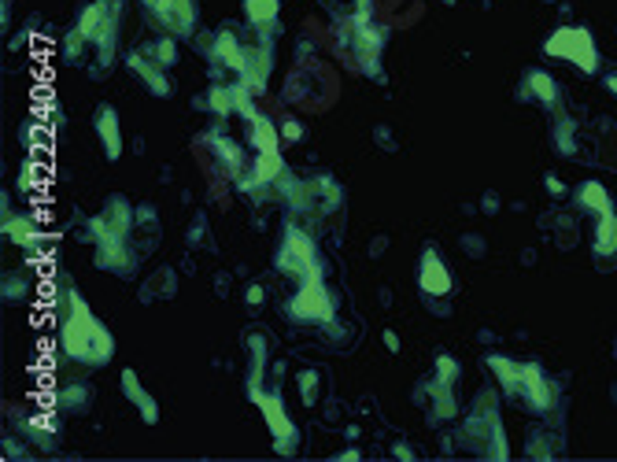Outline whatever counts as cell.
Here are the masks:
<instances>
[{"label": "cell", "instance_id": "cell-1", "mask_svg": "<svg viewBox=\"0 0 617 462\" xmlns=\"http://www.w3.org/2000/svg\"><path fill=\"white\" fill-rule=\"evenodd\" d=\"M63 348H67V355L86 359V362H104L111 355L107 329L89 315L78 296H74V315L67 318V329H63Z\"/></svg>", "mask_w": 617, "mask_h": 462}, {"label": "cell", "instance_id": "cell-2", "mask_svg": "<svg viewBox=\"0 0 617 462\" xmlns=\"http://www.w3.org/2000/svg\"><path fill=\"white\" fill-rule=\"evenodd\" d=\"M547 52L551 56H562V59H573V63H580L584 71H595V52H592L588 30H565L562 26L558 34H551Z\"/></svg>", "mask_w": 617, "mask_h": 462}, {"label": "cell", "instance_id": "cell-3", "mask_svg": "<svg viewBox=\"0 0 617 462\" xmlns=\"http://www.w3.org/2000/svg\"><path fill=\"white\" fill-rule=\"evenodd\" d=\"M252 395H255V403L263 407V415H266V422H270V429H274V437H278V451L288 455L292 448H296V425L288 422L281 400H278V395L259 392V385H252Z\"/></svg>", "mask_w": 617, "mask_h": 462}, {"label": "cell", "instance_id": "cell-4", "mask_svg": "<svg viewBox=\"0 0 617 462\" xmlns=\"http://www.w3.org/2000/svg\"><path fill=\"white\" fill-rule=\"evenodd\" d=\"M292 315H296V318H307V322H322V318L333 315L329 296H326V289L318 285V277H315V282H307L303 292L292 300Z\"/></svg>", "mask_w": 617, "mask_h": 462}, {"label": "cell", "instance_id": "cell-5", "mask_svg": "<svg viewBox=\"0 0 617 462\" xmlns=\"http://www.w3.org/2000/svg\"><path fill=\"white\" fill-rule=\"evenodd\" d=\"M418 285L421 292H429V296H444L451 292V274L440 259H436V252H425V259H421V267H418Z\"/></svg>", "mask_w": 617, "mask_h": 462}, {"label": "cell", "instance_id": "cell-6", "mask_svg": "<svg viewBox=\"0 0 617 462\" xmlns=\"http://www.w3.org/2000/svg\"><path fill=\"white\" fill-rule=\"evenodd\" d=\"M155 11L174 34H189L192 23H196V11H192V0H155Z\"/></svg>", "mask_w": 617, "mask_h": 462}, {"label": "cell", "instance_id": "cell-7", "mask_svg": "<svg viewBox=\"0 0 617 462\" xmlns=\"http://www.w3.org/2000/svg\"><path fill=\"white\" fill-rule=\"evenodd\" d=\"M514 392H525L529 400H532V407H551V385H547V377L536 370V366H522Z\"/></svg>", "mask_w": 617, "mask_h": 462}, {"label": "cell", "instance_id": "cell-8", "mask_svg": "<svg viewBox=\"0 0 617 462\" xmlns=\"http://www.w3.org/2000/svg\"><path fill=\"white\" fill-rule=\"evenodd\" d=\"M104 30H111V19H107V4H89L78 19V34L89 37V41H100Z\"/></svg>", "mask_w": 617, "mask_h": 462}, {"label": "cell", "instance_id": "cell-9", "mask_svg": "<svg viewBox=\"0 0 617 462\" xmlns=\"http://www.w3.org/2000/svg\"><path fill=\"white\" fill-rule=\"evenodd\" d=\"M96 129H100V137H104V148H107V156L115 159L122 152V141H119V115L111 111V108H100L96 111Z\"/></svg>", "mask_w": 617, "mask_h": 462}, {"label": "cell", "instance_id": "cell-10", "mask_svg": "<svg viewBox=\"0 0 617 462\" xmlns=\"http://www.w3.org/2000/svg\"><path fill=\"white\" fill-rule=\"evenodd\" d=\"M122 388L129 392V400H134V403L141 407L144 422H155V418H159V407L148 400V392H144V388L137 385V374H134V370H126V374H122Z\"/></svg>", "mask_w": 617, "mask_h": 462}, {"label": "cell", "instance_id": "cell-11", "mask_svg": "<svg viewBox=\"0 0 617 462\" xmlns=\"http://www.w3.org/2000/svg\"><path fill=\"white\" fill-rule=\"evenodd\" d=\"M613 252H617V219L610 211L595 226V255H613Z\"/></svg>", "mask_w": 617, "mask_h": 462}, {"label": "cell", "instance_id": "cell-12", "mask_svg": "<svg viewBox=\"0 0 617 462\" xmlns=\"http://www.w3.org/2000/svg\"><path fill=\"white\" fill-rule=\"evenodd\" d=\"M577 200H580L584 207H588V211H595V214H610V211H613L610 196H606V189L599 185V181H588V185H580Z\"/></svg>", "mask_w": 617, "mask_h": 462}, {"label": "cell", "instance_id": "cell-13", "mask_svg": "<svg viewBox=\"0 0 617 462\" xmlns=\"http://www.w3.org/2000/svg\"><path fill=\"white\" fill-rule=\"evenodd\" d=\"M129 67H134L144 81H148V89H155L159 96H167V93H170V81L159 74V67H148V63H144L141 56H129Z\"/></svg>", "mask_w": 617, "mask_h": 462}, {"label": "cell", "instance_id": "cell-14", "mask_svg": "<svg viewBox=\"0 0 617 462\" xmlns=\"http://www.w3.org/2000/svg\"><path fill=\"white\" fill-rule=\"evenodd\" d=\"M278 0H245V11H248V19L255 23V26H266V23H274L278 19Z\"/></svg>", "mask_w": 617, "mask_h": 462}, {"label": "cell", "instance_id": "cell-15", "mask_svg": "<svg viewBox=\"0 0 617 462\" xmlns=\"http://www.w3.org/2000/svg\"><path fill=\"white\" fill-rule=\"evenodd\" d=\"M529 89L540 96L543 104H551V100H555V93H558L555 81H551V74H543V71H532V74H529Z\"/></svg>", "mask_w": 617, "mask_h": 462}, {"label": "cell", "instance_id": "cell-16", "mask_svg": "<svg viewBox=\"0 0 617 462\" xmlns=\"http://www.w3.org/2000/svg\"><path fill=\"white\" fill-rule=\"evenodd\" d=\"M315 392H318V374L315 370H303L300 374V395H303V403H315Z\"/></svg>", "mask_w": 617, "mask_h": 462}, {"label": "cell", "instance_id": "cell-17", "mask_svg": "<svg viewBox=\"0 0 617 462\" xmlns=\"http://www.w3.org/2000/svg\"><path fill=\"white\" fill-rule=\"evenodd\" d=\"M152 56H159L163 63H174V59H177V52H174V45H170V41H159V45L152 48Z\"/></svg>", "mask_w": 617, "mask_h": 462}, {"label": "cell", "instance_id": "cell-18", "mask_svg": "<svg viewBox=\"0 0 617 462\" xmlns=\"http://www.w3.org/2000/svg\"><path fill=\"white\" fill-rule=\"evenodd\" d=\"M285 141H300V126L296 122H285Z\"/></svg>", "mask_w": 617, "mask_h": 462}, {"label": "cell", "instance_id": "cell-19", "mask_svg": "<svg viewBox=\"0 0 617 462\" xmlns=\"http://www.w3.org/2000/svg\"><path fill=\"white\" fill-rule=\"evenodd\" d=\"M248 304H263V289H259V285L248 289Z\"/></svg>", "mask_w": 617, "mask_h": 462}, {"label": "cell", "instance_id": "cell-20", "mask_svg": "<svg viewBox=\"0 0 617 462\" xmlns=\"http://www.w3.org/2000/svg\"><path fill=\"white\" fill-rule=\"evenodd\" d=\"M606 86H610L613 93H617V74H610V78H606Z\"/></svg>", "mask_w": 617, "mask_h": 462}]
</instances>
